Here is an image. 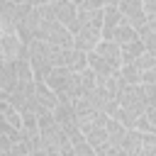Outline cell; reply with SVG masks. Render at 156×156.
<instances>
[{
	"label": "cell",
	"mask_w": 156,
	"mask_h": 156,
	"mask_svg": "<svg viewBox=\"0 0 156 156\" xmlns=\"http://www.w3.org/2000/svg\"><path fill=\"white\" fill-rule=\"evenodd\" d=\"M122 46L115 39H100L93 51H88V66L98 76H112L122 68Z\"/></svg>",
	"instance_id": "cell-1"
},
{
	"label": "cell",
	"mask_w": 156,
	"mask_h": 156,
	"mask_svg": "<svg viewBox=\"0 0 156 156\" xmlns=\"http://www.w3.org/2000/svg\"><path fill=\"white\" fill-rule=\"evenodd\" d=\"M46 83L58 93V98L76 100L78 95H83V88H80V73H78V71H71V68H66V66H54V71L49 73Z\"/></svg>",
	"instance_id": "cell-2"
},
{
	"label": "cell",
	"mask_w": 156,
	"mask_h": 156,
	"mask_svg": "<svg viewBox=\"0 0 156 156\" xmlns=\"http://www.w3.org/2000/svg\"><path fill=\"white\" fill-rule=\"evenodd\" d=\"M27 56H29V63L34 68V78L37 80H46L49 73L56 66V61H54V46L46 44L44 39H34L27 46Z\"/></svg>",
	"instance_id": "cell-3"
},
{
	"label": "cell",
	"mask_w": 156,
	"mask_h": 156,
	"mask_svg": "<svg viewBox=\"0 0 156 156\" xmlns=\"http://www.w3.org/2000/svg\"><path fill=\"white\" fill-rule=\"evenodd\" d=\"M39 7V5H37ZM44 17V15H41ZM37 39H44L46 44H51V46H73V32L63 24V22H58V20H49V17H44L41 20V27H39V37Z\"/></svg>",
	"instance_id": "cell-4"
},
{
	"label": "cell",
	"mask_w": 156,
	"mask_h": 156,
	"mask_svg": "<svg viewBox=\"0 0 156 156\" xmlns=\"http://www.w3.org/2000/svg\"><path fill=\"white\" fill-rule=\"evenodd\" d=\"M41 15L49 17V20H58L63 22L71 32H73V24H76V17H78V5L73 0H54V2H46V5H39Z\"/></svg>",
	"instance_id": "cell-5"
},
{
	"label": "cell",
	"mask_w": 156,
	"mask_h": 156,
	"mask_svg": "<svg viewBox=\"0 0 156 156\" xmlns=\"http://www.w3.org/2000/svg\"><path fill=\"white\" fill-rule=\"evenodd\" d=\"M34 5H20L12 0H2V10H0V29L2 32H17L24 15L32 10Z\"/></svg>",
	"instance_id": "cell-6"
},
{
	"label": "cell",
	"mask_w": 156,
	"mask_h": 156,
	"mask_svg": "<svg viewBox=\"0 0 156 156\" xmlns=\"http://www.w3.org/2000/svg\"><path fill=\"white\" fill-rule=\"evenodd\" d=\"M54 61L56 66H66L71 71L88 68V51H80L78 46H54Z\"/></svg>",
	"instance_id": "cell-7"
},
{
	"label": "cell",
	"mask_w": 156,
	"mask_h": 156,
	"mask_svg": "<svg viewBox=\"0 0 156 156\" xmlns=\"http://www.w3.org/2000/svg\"><path fill=\"white\" fill-rule=\"evenodd\" d=\"M119 105H124V107H129V110H134V112L144 115V112H146V107L151 105V102H149V95H146L144 83L124 85V88H122V93H119Z\"/></svg>",
	"instance_id": "cell-8"
},
{
	"label": "cell",
	"mask_w": 156,
	"mask_h": 156,
	"mask_svg": "<svg viewBox=\"0 0 156 156\" xmlns=\"http://www.w3.org/2000/svg\"><path fill=\"white\" fill-rule=\"evenodd\" d=\"M27 46L29 44L20 37V32H2V37H0V56L7 61L27 56Z\"/></svg>",
	"instance_id": "cell-9"
},
{
	"label": "cell",
	"mask_w": 156,
	"mask_h": 156,
	"mask_svg": "<svg viewBox=\"0 0 156 156\" xmlns=\"http://www.w3.org/2000/svg\"><path fill=\"white\" fill-rule=\"evenodd\" d=\"M54 115H56V119H58V124L71 134V132H76V129H80L78 127V112H76V105H73V100H68V98H61L58 100V105L54 107Z\"/></svg>",
	"instance_id": "cell-10"
},
{
	"label": "cell",
	"mask_w": 156,
	"mask_h": 156,
	"mask_svg": "<svg viewBox=\"0 0 156 156\" xmlns=\"http://www.w3.org/2000/svg\"><path fill=\"white\" fill-rule=\"evenodd\" d=\"M34 98H37V112L41 115V112H49V110H54L56 105H58V93L46 83V80H37V93H34Z\"/></svg>",
	"instance_id": "cell-11"
},
{
	"label": "cell",
	"mask_w": 156,
	"mask_h": 156,
	"mask_svg": "<svg viewBox=\"0 0 156 156\" xmlns=\"http://www.w3.org/2000/svg\"><path fill=\"white\" fill-rule=\"evenodd\" d=\"M117 7H119V12H122L136 29H139V27L146 22V17H149V12H146V7H144V0H119Z\"/></svg>",
	"instance_id": "cell-12"
},
{
	"label": "cell",
	"mask_w": 156,
	"mask_h": 156,
	"mask_svg": "<svg viewBox=\"0 0 156 156\" xmlns=\"http://www.w3.org/2000/svg\"><path fill=\"white\" fill-rule=\"evenodd\" d=\"M100 39H102V29L95 27H80L73 32V46H78L80 51H93Z\"/></svg>",
	"instance_id": "cell-13"
},
{
	"label": "cell",
	"mask_w": 156,
	"mask_h": 156,
	"mask_svg": "<svg viewBox=\"0 0 156 156\" xmlns=\"http://www.w3.org/2000/svg\"><path fill=\"white\" fill-rule=\"evenodd\" d=\"M20 83V76H17V68H15V61H7L2 58V66H0V95H10Z\"/></svg>",
	"instance_id": "cell-14"
},
{
	"label": "cell",
	"mask_w": 156,
	"mask_h": 156,
	"mask_svg": "<svg viewBox=\"0 0 156 156\" xmlns=\"http://www.w3.org/2000/svg\"><path fill=\"white\" fill-rule=\"evenodd\" d=\"M141 146H144V132L141 129H127L124 139H122V151L124 156H139L141 154Z\"/></svg>",
	"instance_id": "cell-15"
},
{
	"label": "cell",
	"mask_w": 156,
	"mask_h": 156,
	"mask_svg": "<svg viewBox=\"0 0 156 156\" xmlns=\"http://www.w3.org/2000/svg\"><path fill=\"white\" fill-rule=\"evenodd\" d=\"M124 20V15L119 12L117 5H105V20H102V39H112V32L117 29V24Z\"/></svg>",
	"instance_id": "cell-16"
},
{
	"label": "cell",
	"mask_w": 156,
	"mask_h": 156,
	"mask_svg": "<svg viewBox=\"0 0 156 156\" xmlns=\"http://www.w3.org/2000/svg\"><path fill=\"white\" fill-rule=\"evenodd\" d=\"M122 46V61L124 63H134L144 51H146V44L141 41V37H136V39H132V41H127V44H119Z\"/></svg>",
	"instance_id": "cell-17"
},
{
	"label": "cell",
	"mask_w": 156,
	"mask_h": 156,
	"mask_svg": "<svg viewBox=\"0 0 156 156\" xmlns=\"http://www.w3.org/2000/svg\"><path fill=\"white\" fill-rule=\"evenodd\" d=\"M139 37L149 51H156V15H149L146 22L139 27Z\"/></svg>",
	"instance_id": "cell-18"
},
{
	"label": "cell",
	"mask_w": 156,
	"mask_h": 156,
	"mask_svg": "<svg viewBox=\"0 0 156 156\" xmlns=\"http://www.w3.org/2000/svg\"><path fill=\"white\" fill-rule=\"evenodd\" d=\"M136 37H139V29H136L127 17H124V20L117 24V29L112 32V39H115L117 44H127V41H132V39H136Z\"/></svg>",
	"instance_id": "cell-19"
},
{
	"label": "cell",
	"mask_w": 156,
	"mask_h": 156,
	"mask_svg": "<svg viewBox=\"0 0 156 156\" xmlns=\"http://www.w3.org/2000/svg\"><path fill=\"white\" fill-rule=\"evenodd\" d=\"M107 134H110L112 146H119V149H122V139H124V134H127V127H124L117 117H110V119H107Z\"/></svg>",
	"instance_id": "cell-20"
},
{
	"label": "cell",
	"mask_w": 156,
	"mask_h": 156,
	"mask_svg": "<svg viewBox=\"0 0 156 156\" xmlns=\"http://www.w3.org/2000/svg\"><path fill=\"white\" fill-rule=\"evenodd\" d=\"M117 73H119V78H122L124 85H132V83H141V73L144 71L136 63H122V68Z\"/></svg>",
	"instance_id": "cell-21"
},
{
	"label": "cell",
	"mask_w": 156,
	"mask_h": 156,
	"mask_svg": "<svg viewBox=\"0 0 156 156\" xmlns=\"http://www.w3.org/2000/svg\"><path fill=\"white\" fill-rule=\"evenodd\" d=\"M112 117H117L127 129H134V127H136V119H139V112H134V110H129V107L119 105V107H117V112H115Z\"/></svg>",
	"instance_id": "cell-22"
},
{
	"label": "cell",
	"mask_w": 156,
	"mask_h": 156,
	"mask_svg": "<svg viewBox=\"0 0 156 156\" xmlns=\"http://www.w3.org/2000/svg\"><path fill=\"white\" fill-rule=\"evenodd\" d=\"M134 63H136V66H139L141 71L156 68V51H149V49H146V51H144V54H141V56H139V58H136Z\"/></svg>",
	"instance_id": "cell-23"
},
{
	"label": "cell",
	"mask_w": 156,
	"mask_h": 156,
	"mask_svg": "<svg viewBox=\"0 0 156 156\" xmlns=\"http://www.w3.org/2000/svg\"><path fill=\"white\" fill-rule=\"evenodd\" d=\"M141 156H156V132H144Z\"/></svg>",
	"instance_id": "cell-24"
},
{
	"label": "cell",
	"mask_w": 156,
	"mask_h": 156,
	"mask_svg": "<svg viewBox=\"0 0 156 156\" xmlns=\"http://www.w3.org/2000/svg\"><path fill=\"white\" fill-rule=\"evenodd\" d=\"M78 5V10H95V7H105L107 0H73Z\"/></svg>",
	"instance_id": "cell-25"
},
{
	"label": "cell",
	"mask_w": 156,
	"mask_h": 156,
	"mask_svg": "<svg viewBox=\"0 0 156 156\" xmlns=\"http://www.w3.org/2000/svg\"><path fill=\"white\" fill-rule=\"evenodd\" d=\"M144 88H146L149 102H151V105H156V83H144Z\"/></svg>",
	"instance_id": "cell-26"
},
{
	"label": "cell",
	"mask_w": 156,
	"mask_h": 156,
	"mask_svg": "<svg viewBox=\"0 0 156 156\" xmlns=\"http://www.w3.org/2000/svg\"><path fill=\"white\" fill-rule=\"evenodd\" d=\"M141 83H156V68H149L141 73Z\"/></svg>",
	"instance_id": "cell-27"
},
{
	"label": "cell",
	"mask_w": 156,
	"mask_h": 156,
	"mask_svg": "<svg viewBox=\"0 0 156 156\" xmlns=\"http://www.w3.org/2000/svg\"><path fill=\"white\" fill-rule=\"evenodd\" d=\"M144 7L149 15H156V0H144Z\"/></svg>",
	"instance_id": "cell-28"
},
{
	"label": "cell",
	"mask_w": 156,
	"mask_h": 156,
	"mask_svg": "<svg viewBox=\"0 0 156 156\" xmlns=\"http://www.w3.org/2000/svg\"><path fill=\"white\" fill-rule=\"evenodd\" d=\"M12 2H20V5H34V0H12Z\"/></svg>",
	"instance_id": "cell-29"
},
{
	"label": "cell",
	"mask_w": 156,
	"mask_h": 156,
	"mask_svg": "<svg viewBox=\"0 0 156 156\" xmlns=\"http://www.w3.org/2000/svg\"><path fill=\"white\" fill-rule=\"evenodd\" d=\"M46 2H54V0H34V5H46Z\"/></svg>",
	"instance_id": "cell-30"
},
{
	"label": "cell",
	"mask_w": 156,
	"mask_h": 156,
	"mask_svg": "<svg viewBox=\"0 0 156 156\" xmlns=\"http://www.w3.org/2000/svg\"><path fill=\"white\" fill-rule=\"evenodd\" d=\"M117 2H119V0H107V5H117Z\"/></svg>",
	"instance_id": "cell-31"
}]
</instances>
